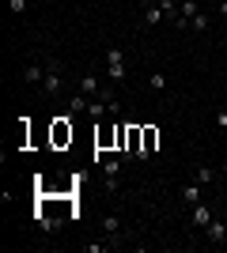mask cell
Returning <instances> with one entry per match:
<instances>
[{
  "mask_svg": "<svg viewBox=\"0 0 227 253\" xmlns=\"http://www.w3.org/2000/svg\"><path fill=\"white\" fill-rule=\"evenodd\" d=\"M42 91H45V95H61V91H65V72H61V61H45Z\"/></svg>",
  "mask_w": 227,
  "mask_h": 253,
  "instance_id": "6da1fadb",
  "label": "cell"
},
{
  "mask_svg": "<svg viewBox=\"0 0 227 253\" xmlns=\"http://www.w3.org/2000/svg\"><path fill=\"white\" fill-rule=\"evenodd\" d=\"M102 61H106V72H110V80H114V84H121V80H125V53H121L118 45H110Z\"/></svg>",
  "mask_w": 227,
  "mask_h": 253,
  "instance_id": "7a4b0ae2",
  "label": "cell"
},
{
  "mask_svg": "<svg viewBox=\"0 0 227 253\" xmlns=\"http://www.w3.org/2000/svg\"><path fill=\"white\" fill-rule=\"evenodd\" d=\"M125 159V155H121ZM121 159H106V163H102V185H106V193H118L121 189Z\"/></svg>",
  "mask_w": 227,
  "mask_h": 253,
  "instance_id": "3957f363",
  "label": "cell"
},
{
  "mask_svg": "<svg viewBox=\"0 0 227 253\" xmlns=\"http://www.w3.org/2000/svg\"><path fill=\"white\" fill-rule=\"evenodd\" d=\"M197 11H201L197 0H182V4H178V23H174V31H189V19H193Z\"/></svg>",
  "mask_w": 227,
  "mask_h": 253,
  "instance_id": "277c9868",
  "label": "cell"
},
{
  "mask_svg": "<svg viewBox=\"0 0 227 253\" xmlns=\"http://www.w3.org/2000/svg\"><path fill=\"white\" fill-rule=\"evenodd\" d=\"M42 80H45V64H38V61L23 64V84L27 87H42Z\"/></svg>",
  "mask_w": 227,
  "mask_h": 253,
  "instance_id": "5b68a950",
  "label": "cell"
},
{
  "mask_svg": "<svg viewBox=\"0 0 227 253\" xmlns=\"http://www.w3.org/2000/svg\"><path fill=\"white\" fill-rule=\"evenodd\" d=\"M76 91H80V95H87V98H98V95H102L98 76H95V72H84V76H80V84H76Z\"/></svg>",
  "mask_w": 227,
  "mask_h": 253,
  "instance_id": "8992f818",
  "label": "cell"
},
{
  "mask_svg": "<svg viewBox=\"0 0 227 253\" xmlns=\"http://www.w3.org/2000/svg\"><path fill=\"white\" fill-rule=\"evenodd\" d=\"M205 234H208V242H216V246H224L227 242V223H224V215H212V219H208V227H205Z\"/></svg>",
  "mask_w": 227,
  "mask_h": 253,
  "instance_id": "52a82bcc",
  "label": "cell"
},
{
  "mask_svg": "<svg viewBox=\"0 0 227 253\" xmlns=\"http://www.w3.org/2000/svg\"><path fill=\"white\" fill-rule=\"evenodd\" d=\"M163 19H167V15H163V4L148 0V4H144V27H159Z\"/></svg>",
  "mask_w": 227,
  "mask_h": 253,
  "instance_id": "ba28073f",
  "label": "cell"
},
{
  "mask_svg": "<svg viewBox=\"0 0 227 253\" xmlns=\"http://www.w3.org/2000/svg\"><path fill=\"white\" fill-rule=\"evenodd\" d=\"M65 140H72V114L53 125V144H65Z\"/></svg>",
  "mask_w": 227,
  "mask_h": 253,
  "instance_id": "9c48e42d",
  "label": "cell"
},
{
  "mask_svg": "<svg viewBox=\"0 0 227 253\" xmlns=\"http://www.w3.org/2000/svg\"><path fill=\"white\" fill-rule=\"evenodd\" d=\"M189 219H193L197 227H208V219H212V208H208L205 201H201V204H193V208H189Z\"/></svg>",
  "mask_w": 227,
  "mask_h": 253,
  "instance_id": "30bf717a",
  "label": "cell"
},
{
  "mask_svg": "<svg viewBox=\"0 0 227 253\" xmlns=\"http://www.w3.org/2000/svg\"><path fill=\"white\" fill-rule=\"evenodd\" d=\"M102 234H106L110 242H118V238H121V219H118V215H106V219H102Z\"/></svg>",
  "mask_w": 227,
  "mask_h": 253,
  "instance_id": "8fae6325",
  "label": "cell"
},
{
  "mask_svg": "<svg viewBox=\"0 0 227 253\" xmlns=\"http://www.w3.org/2000/svg\"><path fill=\"white\" fill-rule=\"evenodd\" d=\"M87 106H91V98L76 91V95L68 98V114H72V117H80V114H87Z\"/></svg>",
  "mask_w": 227,
  "mask_h": 253,
  "instance_id": "7c38bea8",
  "label": "cell"
},
{
  "mask_svg": "<svg viewBox=\"0 0 227 253\" xmlns=\"http://www.w3.org/2000/svg\"><path fill=\"white\" fill-rule=\"evenodd\" d=\"M216 178H220V174H216L212 167H208V163H201V167H197V174H193V181H197V185H212Z\"/></svg>",
  "mask_w": 227,
  "mask_h": 253,
  "instance_id": "4fadbf2b",
  "label": "cell"
},
{
  "mask_svg": "<svg viewBox=\"0 0 227 253\" xmlns=\"http://www.w3.org/2000/svg\"><path fill=\"white\" fill-rule=\"evenodd\" d=\"M34 223H38L42 231H49V234H53L57 227H61V219H53V215H45V211H34Z\"/></svg>",
  "mask_w": 227,
  "mask_h": 253,
  "instance_id": "5bb4252c",
  "label": "cell"
},
{
  "mask_svg": "<svg viewBox=\"0 0 227 253\" xmlns=\"http://www.w3.org/2000/svg\"><path fill=\"white\" fill-rule=\"evenodd\" d=\"M182 201L189 204V208H193V204H201V185H197V181H189V185L182 189Z\"/></svg>",
  "mask_w": 227,
  "mask_h": 253,
  "instance_id": "9a60e30c",
  "label": "cell"
},
{
  "mask_svg": "<svg viewBox=\"0 0 227 253\" xmlns=\"http://www.w3.org/2000/svg\"><path fill=\"white\" fill-rule=\"evenodd\" d=\"M155 140H159V132H155V128H144V151H140V159H148L151 151H155Z\"/></svg>",
  "mask_w": 227,
  "mask_h": 253,
  "instance_id": "2e32d148",
  "label": "cell"
},
{
  "mask_svg": "<svg viewBox=\"0 0 227 253\" xmlns=\"http://www.w3.org/2000/svg\"><path fill=\"white\" fill-rule=\"evenodd\" d=\"M189 31H197V34H201V31H208V15H205V11H197L193 19H189Z\"/></svg>",
  "mask_w": 227,
  "mask_h": 253,
  "instance_id": "e0dca14e",
  "label": "cell"
},
{
  "mask_svg": "<svg viewBox=\"0 0 227 253\" xmlns=\"http://www.w3.org/2000/svg\"><path fill=\"white\" fill-rule=\"evenodd\" d=\"M148 87H151V91H167V76H163V72H151L148 76Z\"/></svg>",
  "mask_w": 227,
  "mask_h": 253,
  "instance_id": "ac0fdd59",
  "label": "cell"
},
{
  "mask_svg": "<svg viewBox=\"0 0 227 253\" xmlns=\"http://www.w3.org/2000/svg\"><path fill=\"white\" fill-rule=\"evenodd\" d=\"M159 4H163V15L171 23H178V4H174V0H159Z\"/></svg>",
  "mask_w": 227,
  "mask_h": 253,
  "instance_id": "d6986e66",
  "label": "cell"
},
{
  "mask_svg": "<svg viewBox=\"0 0 227 253\" xmlns=\"http://www.w3.org/2000/svg\"><path fill=\"white\" fill-rule=\"evenodd\" d=\"M8 11L11 15H23V11H27V0H8Z\"/></svg>",
  "mask_w": 227,
  "mask_h": 253,
  "instance_id": "ffe728a7",
  "label": "cell"
},
{
  "mask_svg": "<svg viewBox=\"0 0 227 253\" xmlns=\"http://www.w3.org/2000/svg\"><path fill=\"white\" fill-rule=\"evenodd\" d=\"M106 246H110V242H87L84 250H87V253H106Z\"/></svg>",
  "mask_w": 227,
  "mask_h": 253,
  "instance_id": "44dd1931",
  "label": "cell"
},
{
  "mask_svg": "<svg viewBox=\"0 0 227 253\" xmlns=\"http://www.w3.org/2000/svg\"><path fill=\"white\" fill-rule=\"evenodd\" d=\"M216 121H220V128L227 132V110H220V114H216Z\"/></svg>",
  "mask_w": 227,
  "mask_h": 253,
  "instance_id": "7402d4cb",
  "label": "cell"
},
{
  "mask_svg": "<svg viewBox=\"0 0 227 253\" xmlns=\"http://www.w3.org/2000/svg\"><path fill=\"white\" fill-rule=\"evenodd\" d=\"M220 15H227V0H220Z\"/></svg>",
  "mask_w": 227,
  "mask_h": 253,
  "instance_id": "603a6c76",
  "label": "cell"
},
{
  "mask_svg": "<svg viewBox=\"0 0 227 253\" xmlns=\"http://www.w3.org/2000/svg\"><path fill=\"white\" fill-rule=\"evenodd\" d=\"M224 178H227V155H224Z\"/></svg>",
  "mask_w": 227,
  "mask_h": 253,
  "instance_id": "cb8c5ba5",
  "label": "cell"
},
{
  "mask_svg": "<svg viewBox=\"0 0 227 253\" xmlns=\"http://www.w3.org/2000/svg\"><path fill=\"white\" fill-rule=\"evenodd\" d=\"M224 223H227V211H224Z\"/></svg>",
  "mask_w": 227,
  "mask_h": 253,
  "instance_id": "d4e9b609",
  "label": "cell"
}]
</instances>
